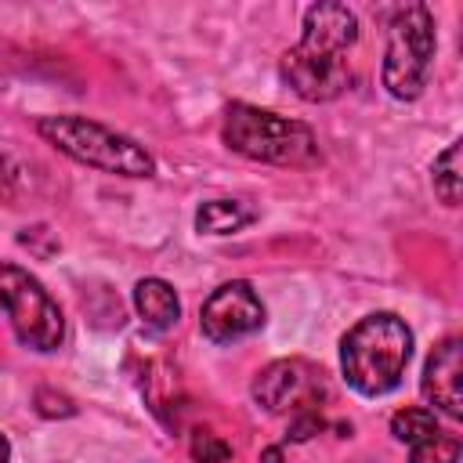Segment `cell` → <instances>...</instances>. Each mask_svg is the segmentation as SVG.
<instances>
[{"label": "cell", "mask_w": 463, "mask_h": 463, "mask_svg": "<svg viewBox=\"0 0 463 463\" xmlns=\"http://www.w3.org/2000/svg\"><path fill=\"white\" fill-rule=\"evenodd\" d=\"M409 354H412V333L391 311L365 315L340 340L344 380L365 398H380L394 391L409 365Z\"/></svg>", "instance_id": "6da1fadb"}, {"label": "cell", "mask_w": 463, "mask_h": 463, "mask_svg": "<svg viewBox=\"0 0 463 463\" xmlns=\"http://www.w3.org/2000/svg\"><path fill=\"white\" fill-rule=\"evenodd\" d=\"M221 137L232 152L257 159V163H275V166H311L318 163V141L307 123L275 116L268 109H253L246 101L228 105Z\"/></svg>", "instance_id": "7a4b0ae2"}, {"label": "cell", "mask_w": 463, "mask_h": 463, "mask_svg": "<svg viewBox=\"0 0 463 463\" xmlns=\"http://www.w3.org/2000/svg\"><path fill=\"white\" fill-rule=\"evenodd\" d=\"M36 130L69 159L87 163L94 170L105 174H119V177H152L156 163L152 156L127 134H116L94 119L83 116H43L36 123Z\"/></svg>", "instance_id": "3957f363"}, {"label": "cell", "mask_w": 463, "mask_h": 463, "mask_svg": "<svg viewBox=\"0 0 463 463\" xmlns=\"http://www.w3.org/2000/svg\"><path fill=\"white\" fill-rule=\"evenodd\" d=\"M434 61V18L423 4H405L391 18L383 51V87L398 101L423 94Z\"/></svg>", "instance_id": "277c9868"}, {"label": "cell", "mask_w": 463, "mask_h": 463, "mask_svg": "<svg viewBox=\"0 0 463 463\" xmlns=\"http://www.w3.org/2000/svg\"><path fill=\"white\" fill-rule=\"evenodd\" d=\"M0 307L11 318V329L29 351H54L65 336V322L51 293L18 264H0Z\"/></svg>", "instance_id": "5b68a950"}, {"label": "cell", "mask_w": 463, "mask_h": 463, "mask_svg": "<svg viewBox=\"0 0 463 463\" xmlns=\"http://www.w3.org/2000/svg\"><path fill=\"white\" fill-rule=\"evenodd\" d=\"M253 398L260 409L289 412L297 420V416L315 412V405L326 398V380H322V369H315L311 362L282 358V362H271L253 380Z\"/></svg>", "instance_id": "8992f818"}, {"label": "cell", "mask_w": 463, "mask_h": 463, "mask_svg": "<svg viewBox=\"0 0 463 463\" xmlns=\"http://www.w3.org/2000/svg\"><path fill=\"white\" fill-rule=\"evenodd\" d=\"M199 326H203L206 340L235 344L264 326V304L250 289V282H224L206 297V304L199 311Z\"/></svg>", "instance_id": "52a82bcc"}, {"label": "cell", "mask_w": 463, "mask_h": 463, "mask_svg": "<svg viewBox=\"0 0 463 463\" xmlns=\"http://www.w3.org/2000/svg\"><path fill=\"white\" fill-rule=\"evenodd\" d=\"M279 72L289 83V90L304 101H333L351 80L347 58H322V54H311L300 47L282 54Z\"/></svg>", "instance_id": "ba28073f"}, {"label": "cell", "mask_w": 463, "mask_h": 463, "mask_svg": "<svg viewBox=\"0 0 463 463\" xmlns=\"http://www.w3.org/2000/svg\"><path fill=\"white\" fill-rule=\"evenodd\" d=\"M423 398L445 416H463V340H441L423 365Z\"/></svg>", "instance_id": "9c48e42d"}, {"label": "cell", "mask_w": 463, "mask_h": 463, "mask_svg": "<svg viewBox=\"0 0 463 463\" xmlns=\"http://www.w3.org/2000/svg\"><path fill=\"white\" fill-rule=\"evenodd\" d=\"M358 40V18L344 7V4H311L304 14V36H300V51L311 54H326V58H347V51Z\"/></svg>", "instance_id": "30bf717a"}, {"label": "cell", "mask_w": 463, "mask_h": 463, "mask_svg": "<svg viewBox=\"0 0 463 463\" xmlns=\"http://www.w3.org/2000/svg\"><path fill=\"white\" fill-rule=\"evenodd\" d=\"M134 307H137V315L148 329H170L181 315L177 293L163 279H141L134 286Z\"/></svg>", "instance_id": "8fae6325"}, {"label": "cell", "mask_w": 463, "mask_h": 463, "mask_svg": "<svg viewBox=\"0 0 463 463\" xmlns=\"http://www.w3.org/2000/svg\"><path fill=\"white\" fill-rule=\"evenodd\" d=\"M253 221V210L239 199H210L195 210V228L206 235H228Z\"/></svg>", "instance_id": "7c38bea8"}, {"label": "cell", "mask_w": 463, "mask_h": 463, "mask_svg": "<svg viewBox=\"0 0 463 463\" xmlns=\"http://www.w3.org/2000/svg\"><path fill=\"white\" fill-rule=\"evenodd\" d=\"M434 192L445 206H459L463 195V174H459V141H452L438 159H434Z\"/></svg>", "instance_id": "4fadbf2b"}, {"label": "cell", "mask_w": 463, "mask_h": 463, "mask_svg": "<svg viewBox=\"0 0 463 463\" xmlns=\"http://www.w3.org/2000/svg\"><path fill=\"white\" fill-rule=\"evenodd\" d=\"M391 434L405 445H420L430 434H438V416H434V409H402L391 420Z\"/></svg>", "instance_id": "5bb4252c"}, {"label": "cell", "mask_w": 463, "mask_h": 463, "mask_svg": "<svg viewBox=\"0 0 463 463\" xmlns=\"http://www.w3.org/2000/svg\"><path fill=\"white\" fill-rule=\"evenodd\" d=\"M456 459H459V438L445 430L412 445V456H409V463H456Z\"/></svg>", "instance_id": "9a60e30c"}, {"label": "cell", "mask_w": 463, "mask_h": 463, "mask_svg": "<svg viewBox=\"0 0 463 463\" xmlns=\"http://www.w3.org/2000/svg\"><path fill=\"white\" fill-rule=\"evenodd\" d=\"M188 452H192L195 463H228L232 459V445L221 441L213 430H195Z\"/></svg>", "instance_id": "2e32d148"}, {"label": "cell", "mask_w": 463, "mask_h": 463, "mask_svg": "<svg viewBox=\"0 0 463 463\" xmlns=\"http://www.w3.org/2000/svg\"><path fill=\"white\" fill-rule=\"evenodd\" d=\"M14 195H18V166L7 156H0V206H11Z\"/></svg>", "instance_id": "e0dca14e"}, {"label": "cell", "mask_w": 463, "mask_h": 463, "mask_svg": "<svg viewBox=\"0 0 463 463\" xmlns=\"http://www.w3.org/2000/svg\"><path fill=\"white\" fill-rule=\"evenodd\" d=\"M260 463H282V452H279V449H264Z\"/></svg>", "instance_id": "ac0fdd59"}, {"label": "cell", "mask_w": 463, "mask_h": 463, "mask_svg": "<svg viewBox=\"0 0 463 463\" xmlns=\"http://www.w3.org/2000/svg\"><path fill=\"white\" fill-rule=\"evenodd\" d=\"M11 459V449H7V438L0 434V463H7Z\"/></svg>", "instance_id": "d6986e66"}]
</instances>
